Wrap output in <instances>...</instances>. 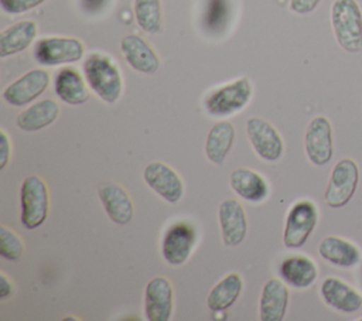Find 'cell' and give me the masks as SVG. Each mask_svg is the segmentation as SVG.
<instances>
[{"mask_svg": "<svg viewBox=\"0 0 362 321\" xmlns=\"http://www.w3.org/2000/svg\"><path fill=\"white\" fill-rule=\"evenodd\" d=\"M82 74L90 92L107 105L120 100L124 91V78L116 59L105 52H90L82 62Z\"/></svg>", "mask_w": 362, "mask_h": 321, "instance_id": "cell-1", "label": "cell"}, {"mask_svg": "<svg viewBox=\"0 0 362 321\" xmlns=\"http://www.w3.org/2000/svg\"><path fill=\"white\" fill-rule=\"evenodd\" d=\"M253 98V83L240 76L209 89L202 98V106L208 116L226 119L240 113Z\"/></svg>", "mask_w": 362, "mask_h": 321, "instance_id": "cell-2", "label": "cell"}, {"mask_svg": "<svg viewBox=\"0 0 362 321\" xmlns=\"http://www.w3.org/2000/svg\"><path fill=\"white\" fill-rule=\"evenodd\" d=\"M331 27L338 45L356 54L362 49V10L356 0H334L331 4Z\"/></svg>", "mask_w": 362, "mask_h": 321, "instance_id": "cell-3", "label": "cell"}, {"mask_svg": "<svg viewBox=\"0 0 362 321\" xmlns=\"http://www.w3.org/2000/svg\"><path fill=\"white\" fill-rule=\"evenodd\" d=\"M49 215V189L38 175H28L20 185V222L27 230L40 228Z\"/></svg>", "mask_w": 362, "mask_h": 321, "instance_id": "cell-4", "label": "cell"}, {"mask_svg": "<svg viewBox=\"0 0 362 321\" xmlns=\"http://www.w3.org/2000/svg\"><path fill=\"white\" fill-rule=\"evenodd\" d=\"M197 243L198 230L195 225L185 219L174 221L161 235L160 253L167 264L180 267L188 262Z\"/></svg>", "mask_w": 362, "mask_h": 321, "instance_id": "cell-5", "label": "cell"}, {"mask_svg": "<svg viewBox=\"0 0 362 321\" xmlns=\"http://www.w3.org/2000/svg\"><path fill=\"white\" fill-rule=\"evenodd\" d=\"M83 57L85 44L76 37H41L33 47V58L41 66L69 65L81 61Z\"/></svg>", "mask_w": 362, "mask_h": 321, "instance_id": "cell-6", "label": "cell"}, {"mask_svg": "<svg viewBox=\"0 0 362 321\" xmlns=\"http://www.w3.org/2000/svg\"><path fill=\"white\" fill-rule=\"evenodd\" d=\"M318 206L311 199H298L287 211L283 245L287 249H300L310 239L318 223Z\"/></svg>", "mask_w": 362, "mask_h": 321, "instance_id": "cell-7", "label": "cell"}, {"mask_svg": "<svg viewBox=\"0 0 362 321\" xmlns=\"http://www.w3.org/2000/svg\"><path fill=\"white\" fill-rule=\"evenodd\" d=\"M359 184V167L355 160L345 157L337 161L331 170L324 201L327 206L338 209L345 206L356 192Z\"/></svg>", "mask_w": 362, "mask_h": 321, "instance_id": "cell-8", "label": "cell"}, {"mask_svg": "<svg viewBox=\"0 0 362 321\" xmlns=\"http://www.w3.org/2000/svg\"><path fill=\"white\" fill-rule=\"evenodd\" d=\"M246 137L255 154L266 161L276 163L284 154V140L279 130L263 117H249L245 124Z\"/></svg>", "mask_w": 362, "mask_h": 321, "instance_id": "cell-9", "label": "cell"}, {"mask_svg": "<svg viewBox=\"0 0 362 321\" xmlns=\"http://www.w3.org/2000/svg\"><path fill=\"white\" fill-rule=\"evenodd\" d=\"M51 74L45 68H34L18 76L3 92V100L14 107H24L35 102L49 86Z\"/></svg>", "mask_w": 362, "mask_h": 321, "instance_id": "cell-10", "label": "cell"}, {"mask_svg": "<svg viewBox=\"0 0 362 321\" xmlns=\"http://www.w3.org/2000/svg\"><path fill=\"white\" fill-rule=\"evenodd\" d=\"M144 184L165 202L178 204L185 192L181 175L163 161H151L143 168Z\"/></svg>", "mask_w": 362, "mask_h": 321, "instance_id": "cell-11", "label": "cell"}, {"mask_svg": "<svg viewBox=\"0 0 362 321\" xmlns=\"http://www.w3.org/2000/svg\"><path fill=\"white\" fill-rule=\"evenodd\" d=\"M304 151L308 161L315 167L327 165L334 156L332 124L325 116L310 120L304 134Z\"/></svg>", "mask_w": 362, "mask_h": 321, "instance_id": "cell-12", "label": "cell"}, {"mask_svg": "<svg viewBox=\"0 0 362 321\" xmlns=\"http://www.w3.org/2000/svg\"><path fill=\"white\" fill-rule=\"evenodd\" d=\"M143 313L148 321H170L174 314V287L165 276H154L144 287Z\"/></svg>", "mask_w": 362, "mask_h": 321, "instance_id": "cell-13", "label": "cell"}, {"mask_svg": "<svg viewBox=\"0 0 362 321\" xmlns=\"http://www.w3.org/2000/svg\"><path fill=\"white\" fill-rule=\"evenodd\" d=\"M218 222L221 229V239L226 247L239 246L249 229L247 215L236 198H226L218 206Z\"/></svg>", "mask_w": 362, "mask_h": 321, "instance_id": "cell-14", "label": "cell"}, {"mask_svg": "<svg viewBox=\"0 0 362 321\" xmlns=\"http://www.w3.org/2000/svg\"><path fill=\"white\" fill-rule=\"evenodd\" d=\"M96 192L105 214L113 223L119 226L130 223L134 216V204L124 187L117 182L107 181L100 184Z\"/></svg>", "mask_w": 362, "mask_h": 321, "instance_id": "cell-15", "label": "cell"}, {"mask_svg": "<svg viewBox=\"0 0 362 321\" xmlns=\"http://www.w3.org/2000/svg\"><path fill=\"white\" fill-rule=\"evenodd\" d=\"M229 187L239 199L253 205L266 202L272 192L266 177L247 167H238L229 174Z\"/></svg>", "mask_w": 362, "mask_h": 321, "instance_id": "cell-16", "label": "cell"}, {"mask_svg": "<svg viewBox=\"0 0 362 321\" xmlns=\"http://www.w3.org/2000/svg\"><path fill=\"white\" fill-rule=\"evenodd\" d=\"M120 52L127 65L140 74L153 75L160 69L161 61L156 49L139 34H127L120 41Z\"/></svg>", "mask_w": 362, "mask_h": 321, "instance_id": "cell-17", "label": "cell"}, {"mask_svg": "<svg viewBox=\"0 0 362 321\" xmlns=\"http://www.w3.org/2000/svg\"><path fill=\"white\" fill-rule=\"evenodd\" d=\"M322 301L341 314H355L362 308V294L339 277L328 276L320 286Z\"/></svg>", "mask_w": 362, "mask_h": 321, "instance_id": "cell-18", "label": "cell"}, {"mask_svg": "<svg viewBox=\"0 0 362 321\" xmlns=\"http://www.w3.org/2000/svg\"><path fill=\"white\" fill-rule=\"evenodd\" d=\"M290 303L288 286L280 277H270L262 287L259 297L260 321H283Z\"/></svg>", "mask_w": 362, "mask_h": 321, "instance_id": "cell-19", "label": "cell"}, {"mask_svg": "<svg viewBox=\"0 0 362 321\" xmlns=\"http://www.w3.org/2000/svg\"><path fill=\"white\" fill-rule=\"evenodd\" d=\"M52 85L57 98L65 105L79 106L90 98V89L83 74L74 66L59 68L54 75Z\"/></svg>", "mask_w": 362, "mask_h": 321, "instance_id": "cell-20", "label": "cell"}, {"mask_svg": "<svg viewBox=\"0 0 362 321\" xmlns=\"http://www.w3.org/2000/svg\"><path fill=\"white\" fill-rule=\"evenodd\" d=\"M277 273L288 287L305 290L317 281L318 266L310 256L291 255L280 262Z\"/></svg>", "mask_w": 362, "mask_h": 321, "instance_id": "cell-21", "label": "cell"}, {"mask_svg": "<svg viewBox=\"0 0 362 321\" xmlns=\"http://www.w3.org/2000/svg\"><path fill=\"white\" fill-rule=\"evenodd\" d=\"M61 107L57 100L47 98L35 100L16 116V126L25 133H35L47 129L59 117Z\"/></svg>", "mask_w": 362, "mask_h": 321, "instance_id": "cell-22", "label": "cell"}, {"mask_svg": "<svg viewBox=\"0 0 362 321\" xmlns=\"http://www.w3.org/2000/svg\"><path fill=\"white\" fill-rule=\"evenodd\" d=\"M318 255L327 263L341 269H352L362 260L359 247L354 242L337 235H328L320 240Z\"/></svg>", "mask_w": 362, "mask_h": 321, "instance_id": "cell-23", "label": "cell"}, {"mask_svg": "<svg viewBox=\"0 0 362 321\" xmlns=\"http://www.w3.org/2000/svg\"><path fill=\"white\" fill-rule=\"evenodd\" d=\"M38 35L34 20H20L0 33V58H8L30 48Z\"/></svg>", "mask_w": 362, "mask_h": 321, "instance_id": "cell-24", "label": "cell"}, {"mask_svg": "<svg viewBox=\"0 0 362 321\" xmlns=\"http://www.w3.org/2000/svg\"><path fill=\"white\" fill-rule=\"evenodd\" d=\"M236 137L235 126L230 122L219 120L214 123L205 137L204 151L209 163L222 165L228 158Z\"/></svg>", "mask_w": 362, "mask_h": 321, "instance_id": "cell-25", "label": "cell"}, {"mask_svg": "<svg viewBox=\"0 0 362 321\" xmlns=\"http://www.w3.org/2000/svg\"><path fill=\"white\" fill-rule=\"evenodd\" d=\"M245 287L243 277L239 272H230L223 276L208 293L206 307L211 313H223L230 308L242 296Z\"/></svg>", "mask_w": 362, "mask_h": 321, "instance_id": "cell-26", "label": "cell"}, {"mask_svg": "<svg viewBox=\"0 0 362 321\" xmlns=\"http://www.w3.org/2000/svg\"><path fill=\"white\" fill-rule=\"evenodd\" d=\"M136 23L146 34H158L163 30L161 0H133Z\"/></svg>", "mask_w": 362, "mask_h": 321, "instance_id": "cell-27", "label": "cell"}, {"mask_svg": "<svg viewBox=\"0 0 362 321\" xmlns=\"http://www.w3.org/2000/svg\"><path fill=\"white\" fill-rule=\"evenodd\" d=\"M24 240L4 223L0 226V256L4 260L16 262L24 255Z\"/></svg>", "mask_w": 362, "mask_h": 321, "instance_id": "cell-28", "label": "cell"}, {"mask_svg": "<svg viewBox=\"0 0 362 321\" xmlns=\"http://www.w3.org/2000/svg\"><path fill=\"white\" fill-rule=\"evenodd\" d=\"M45 1L47 0H0V7L1 11L8 16H18L40 7Z\"/></svg>", "mask_w": 362, "mask_h": 321, "instance_id": "cell-29", "label": "cell"}, {"mask_svg": "<svg viewBox=\"0 0 362 321\" xmlns=\"http://www.w3.org/2000/svg\"><path fill=\"white\" fill-rule=\"evenodd\" d=\"M11 160V139L4 129H0V170H4Z\"/></svg>", "mask_w": 362, "mask_h": 321, "instance_id": "cell-30", "label": "cell"}, {"mask_svg": "<svg viewBox=\"0 0 362 321\" xmlns=\"http://www.w3.org/2000/svg\"><path fill=\"white\" fill-rule=\"evenodd\" d=\"M320 3H321V0H290L288 8L294 14L305 16V14L313 13L318 7Z\"/></svg>", "mask_w": 362, "mask_h": 321, "instance_id": "cell-31", "label": "cell"}, {"mask_svg": "<svg viewBox=\"0 0 362 321\" xmlns=\"http://www.w3.org/2000/svg\"><path fill=\"white\" fill-rule=\"evenodd\" d=\"M14 294V284L11 279L1 272L0 273V301H7Z\"/></svg>", "mask_w": 362, "mask_h": 321, "instance_id": "cell-32", "label": "cell"}, {"mask_svg": "<svg viewBox=\"0 0 362 321\" xmlns=\"http://www.w3.org/2000/svg\"><path fill=\"white\" fill-rule=\"evenodd\" d=\"M81 1H82V7H83L86 11L95 13V11L103 10L109 0H81Z\"/></svg>", "mask_w": 362, "mask_h": 321, "instance_id": "cell-33", "label": "cell"}, {"mask_svg": "<svg viewBox=\"0 0 362 321\" xmlns=\"http://www.w3.org/2000/svg\"><path fill=\"white\" fill-rule=\"evenodd\" d=\"M361 321H362V318H361Z\"/></svg>", "mask_w": 362, "mask_h": 321, "instance_id": "cell-34", "label": "cell"}]
</instances>
